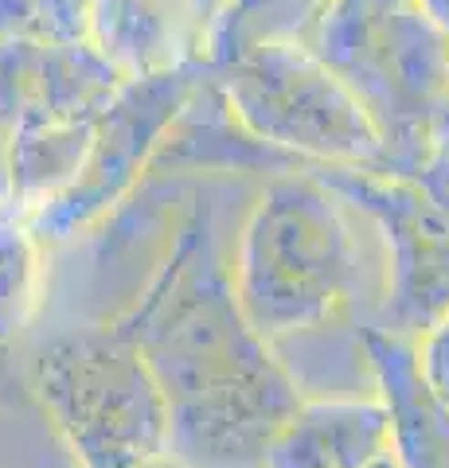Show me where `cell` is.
Segmentation results:
<instances>
[{"mask_svg": "<svg viewBox=\"0 0 449 468\" xmlns=\"http://www.w3.org/2000/svg\"><path fill=\"white\" fill-rule=\"evenodd\" d=\"M137 468H187L176 452H161V457H149V461H141Z\"/></svg>", "mask_w": 449, "mask_h": 468, "instance_id": "44dd1931", "label": "cell"}, {"mask_svg": "<svg viewBox=\"0 0 449 468\" xmlns=\"http://www.w3.org/2000/svg\"><path fill=\"white\" fill-rule=\"evenodd\" d=\"M48 250L20 203H0V351H8L48 304Z\"/></svg>", "mask_w": 449, "mask_h": 468, "instance_id": "4fadbf2b", "label": "cell"}, {"mask_svg": "<svg viewBox=\"0 0 449 468\" xmlns=\"http://www.w3.org/2000/svg\"><path fill=\"white\" fill-rule=\"evenodd\" d=\"M375 230L313 168L266 176L230 234V277L246 320L285 356L289 344L375 324L383 261Z\"/></svg>", "mask_w": 449, "mask_h": 468, "instance_id": "7a4b0ae2", "label": "cell"}, {"mask_svg": "<svg viewBox=\"0 0 449 468\" xmlns=\"http://www.w3.org/2000/svg\"><path fill=\"white\" fill-rule=\"evenodd\" d=\"M184 5H187V0H184Z\"/></svg>", "mask_w": 449, "mask_h": 468, "instance_id": "603a6c76", "label": "cell"}, {"mask_svg": "<svg viewBox=\"0 0 449 468\" xmlns=\"http://www.w3.org/2000/svg\"><path fill=\"white\" fill-rule=\"evenodd\" d=\"M371 468H395V461H390V457H387V461H380V464H371Z\"/></svg>", "mask_w": 449, "mask_h": 468, "instance_id": "7402d4cb", "label": "cell"}, {"mask_svg": "<svg viewBox=\"0 0 449 468\" xmlns=\"http://www.w3.org/2000/svg\"><path fill=\"white\" fill-rule=\"evenodd\" d=\"M94 0H0V43H86Z\"/></svg>", "mask_w": 449, "mask_h": 468, "instance_id": "9a60e30c", "label": "cell"}, {"mask_svg": "<svg viewBox=\"0 0 449 468\" xmlns=\"http://www.w3.org/2000/svg\"><path fill=\"white\" fill-rule=\"evenodd\" d=\"M113 320L149 359L168 402L172 452L187 468H258L273 430L305 399L242 313L219 207L204 192L184 187L141 289Z\"/></svg>", "mask_w": 449, "mask_h": 468, "instance_id": "6da1fadb", "label": "cell"}, {"mask_svg": "<svg viewBox=\"0 0 449 468\" xmlns=\"http://www.w3.org/2000/svg\"><path fill=\"white\" fill-rule=\"evenodd\" d=\"M208 63H184L161 75L125 79L94 122V141L79 180L59 199L32 211V223L48 246H67L98 234L125 203L149 184L156 149L172 122L196 94Z\"/></svg>", "mask_w": 449, "mask_h": 468, "instance_id": "8992f818", "label": "cell"}, {"mask_svg": "<svg viewBox=\"0 0 449 468\" xmlns=\"http://www.w3.org/2000/svg\"><path fill=\"white\" fill-rule=\"evenodd\" d=\"M340 75L383 137V168L375 172L426 180L449 129V36L411 5L375 27Z\"/></svg>", "mask_w": 449, "mask_h": 468, "instance_id": "52a82bcc", "label": "cell"}, {"mask_svg": "<svg viewBox=\"0 0 449 468\" xmlns=\"http://www.w3.org/2000/svg\"><path fill=\"white\" fill-rule=\"evenodd\" d=\"M411 5H418V0H332L325 20L316 24L309 48L321 55L328 67L344 70L347 58L364 48V39L375 32V27Z\"/></svg>", "mask_w": 449, "mask_h": 468, "instance_id": "2e32d148", "label": "cell"}, {"mask_svg": "<svg viewBox=\"0 0 449 468\" xmlns=\"http://www.w3.org/2000/svg\"><path fill=\"white\" fill-rule=\"evenodd\" d=\"M219 5H223V0H187V12H192L199 36H204V51H208V32H211V24H215V16H219Z\"/></svg>", "mask_w": 449, "mask_h": 468, "instance_id": "d6986e66", "label": "cell"}, {"mask_svg": "<svg viewBox=\"0 0 449 468\" xmlns=\"http://www.w3.org/2000/svg\"><path fill=\"white\" fill-rule=\"evenodd\" d=\"M86 43L122 79L204 63V36L184 0H94Z\"/></svg>", "mask_w": 449, "mask_h": 468, "instance_id": "8fae6325", "label": "cell"}, {"mask_svg": "<svg viewBox=\"0 0 449 468\" xmlns=\"http://www.w3.org/2000/svg\"><path fill=\"white\" fill-rule=\"evenodd\" d=\"M371 223L383 250L375 328L418 340L449 313V184L375 168H313Z\"/></svg>", "mask_w": 449, "mask_h": 468, "instance_id": "5b68a950", "label": "cell"}, {"mask_svg": "<svg viewBox=\"0 0 449 468\" xmlns=\"http://www.w3.org/2000/svg\"><path fill=\"white\" fill-rule=\"evenodd\" d=\"M230 113L309 168H383L368 106L309 43H262L211 67Z\"/></svg>", "mask_w": 449, "mask_h": 468, "instance_id": "277c9868", "label": "cell"}, {"mask_svg": "<svg viewBox=\"0 0 449 468\" xmlns=\"http://www.w3.org/2000/svg\"><path fill=\"white\" fill-rule=\"evenodd\" d=\"M418 8H422V16H430V24H438L449 36V0H418Z\"/></svg>", "mask_w": 449, "mask_h": 468, "instance_id": "ffe728a7", "label": "cell"}, {"mask_svg": "<svg viewBox=\"0 0 449 468\" xmlns=\"http://www.w3.org/2000/svg\"><path fill=\"white\" fill-rule=\"evenodd\" d=\"M297 156L258 141L235 113L215 82L211 67L204 70L196 94L172 122L161 149H156L149 180H187V176H246V172H301Z\"/></svg>", "mask_w": 449, "mask_h": 468, "instance_id": "9c48e42d", "label": "cell"}, {"mask_svg": "<svg viewBox=\"0 0 449 468\" xmlns=\"http://www.w3.org/2000/svg\"><path fill=\"white\" fill-rule=\"evenodd\" d=\"M359 347H364L371 387L390 414L395 468H449V402L426 383L414 340L364 324Z\"/></svg>", "mask_w": 449, "mask_h": 468, "instance_id": "30bf717a", "label": "cell"}, {"mask_svg": "<svg viewBox=\"0 0 449 468\" xmlns=\"http://www.w3.org/2000/svg\"><path fill=\"white\" fill-rule=\"evenodd\" d=\"M414 356H418V367H422L426 383L442 394L449 402V313L414 340Z\"/></svg>", "mask_w": 449, "mask_h": 468, "instance_id": "e0dca14e", "label": "cell"}, {"mask_svg": "<svg viewBox=\"0 0 449 468\" xmlns=\"http://www.w3.org/2000/svg\"><path fill=\"white\" fill-rule=\"evenodd\" d=\"M332 0H223L208 32V67H223L235 55L262 43H309Z\"/></svg>", "mask_w": 449, "mask_h": 468, "instance_id": "5bb4252c", "label": "cell"}, {"mask_svg": "<svg viewBox=\"0 0 449 468\" xmlns=\"http://www.w3.org/2000/svg\"><path fill=\"white\" fill-rule=\"evenodd\" d=\"M27 394L75 468H137L172 452L165 390L113 316L48 335L27 363Z\"/></svg>", "mask_w": 449, "mask_h": 468, "instance_id": "3957f363", "label": "cell"}, {"mask_svg": "<svg viewBox=\"0 0 449 468\" xmlns=\"http://www.w3.org/2000/svg\"><path fill=\"white\" fill-rule=\"evenodd\" d=\"M390 457V414L371 390L305 394L266 441L258 468H371Z\"/></svg>", "mask_w": 449, "mask_h": 468, "instance_id": "ba28073f", "label": "cell"}, {"mask_svg": "<svg viewBox=\"0 0 449 468\" xmlns=\"http://www.w3.org/2000/svg\"><path fill=\"white\" fill-rule=\"evenodd\" d=\"M98 117L82 122H20L12 137V203L32 215L79 180Z\"/></svg>", "mask_w": 449, "mask_h": 468, "instance_id": "7c38bea8", "label": "cell"}, {"mask_svg": "<svg viewBox=\"0 0 449 468\" xmlns=\"http://www.w3.org/2000/svg\"><path fill=\"white\" fill-rule=\"evenodd\" d=\"M12 137L16 125L0 113V203H12Z\"/></svg>", "mask_w": 449, "mask_h": 468, "instance_id": "ac0fdd59", "label": "cell"}]
</instances>
